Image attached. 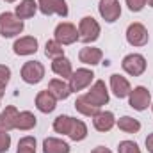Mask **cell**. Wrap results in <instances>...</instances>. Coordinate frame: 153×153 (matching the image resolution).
Returning a JSON list of instances; mask_svg holds the SVG:
<instances>
[{
	"label": "cell",
	"mask_w": 153,
	"mask_h": 153,
	"mask_svg": "<svg viewBox=\"0 0 153 153\" xmlns=\"http://www.w3.org/2000/svg\"><path fill=\"white\" fill-rule=\"evenodd\" d=\"M111 89H112V93H114L117 98H126L130 94V91H132L130 82L125 76L117 75V73L111 75Z\"/></svg>",
	"instance_id": "13"
},
{
	"label": "cell",
	"mask_w": 153,
	"mask_h": 153,
	"mask_svg": "<svg viewBox=\"0 0 153 153\" xmlns=\"http://www.w3.org/2000/svg\"><path fill=\"white\" fill-rule=\"evenodd\" d=\"M43 153H70V144L61 139L48 137L43 141Z\"/></svg>",
	"instance_id": "19"
},
{
	"label": "cell",
	"mask_w": 153,
	"mask_h": 153,
	"mask_svg": "<svg viewBox=\"0 0 153 153\" xmlns=\"http://www.w3.org/2000/svg\"><path fill=\"white\" fill-rule=\"evenodd\" d=\"M93 125L98 132H109L116 125V119L112 112H98L93 117Z\"/></svg>",
	"instance_id": "17"
},
{
	"label": "cell",
	"mask_w": 153,
	"mask_h": 153,
	"mask_svg": "<svg viewBox=\"0 0 153 153\" xmlns=\"http://www.w3.org/2000/svg\"><path fill=\"white\" fill-rule=\"evenodd\" d=\"M126 41L132 46H144L148 43V30L143 23H130L126 29Z\"/></svg>",
	"instance_id": "10"
},
{
	"label": "cell",
	"mask_w": 153,
	"mask_h": 153,
	"mask_svg": "<svg viewBox=\"0 0 153 153\" xmlns=\"http://www.w3.org/2000/svg\"><path fill=\"white\" fill-rule=\"evenodd\" d=\"M45 76V66L39 61H29L22 68V78L27 84H39Z\"/></svg>",
	"instance_id": "6"
},
{
	"label": "cell",
	"mask_w": 153,
	"mask_h": 153,
	"mask_svg": "<svg viewBox=\"0 0 153 153\" xmlns=\"http://www.w3.org/2000/svg\"><path fill=\"white\" fill-rule=\"evenodd\" d=\"M126 5H128V9H130L132 13H139V11L144 9L146 0H126Z\"/></svg>",
	"instance_id": "32"
},
{
	"label": "cell",
	"mask_w": 153,
	"mask_h": 153,
	"mask_svg": "<svg viewBox=\"0 0 153 153\" xmlns=\"http://www.w3.org/2000/svg\"><path fill=\"white\" fill-rule=\"evenodd\" d=\"M75 109L80 112V114L87 116V117H94V116L100 112V107H96V105H93V103H89L84 96H80V98H76L75 102Z\"/></svg>",
	"instance_id": "24"
},
{
	"label": "cell",
	"mask_w": 153,
	"mask_h": 153,
	"mask_svg": "<svg viewBox=\"0 0 153 153\" xmlns=\"http://www.w3.org/2000/svg\"><path fill=\"white\" fill-rule=\"evenodd\" d=\"M98 11H100L102 18L107 23H114L121 16V5H119L117 0H102L100 5H98Z\"/></svg>",
	"instance_id": "11"
},
{
	"label": "cell",
	"mask_w": 153,
	"mask_h": 153,
	"mask_svg": "<svg viewBox=\"0 0 153 153\" xmlns=\"http://www.w3.org/2000/svg\"><path fill=\"white\" fill-rule=\"evenodd\" d=\"M91 153H112V152H111V150H107L105 146H98V148H94Z\"/></svg>",
	"instance_id": "34"
},
{
	"label": "cell",
	"mask_w": 153,
	"mask_h": 153,
	"mask_svg": "<svg viewBox=\"0 0 153 153\" xmlns=\"http://www.w3.org/2000/svg\"><path fill=\"white\" fill-rule=\"evenodd\" d=\"M68 137L71 141H84L87 137V126H85V123L73 117V123H71V128H70Z\"/></svg>",
	"instance_id": "23"
},
{
	"label": "cell",
	"mask_w": 153,
	"mask_h": 153,
	"mask_svg": "<svg viewBox=\"0 0 153 153\" xmlns=\"http://www.w3.org/2000/svg\"><path fill=\"white\" fill-rule=\"evenodd\" d=\"M48 91L53 94L55 100H66V98L71 94V87H70V84H66L62 78H53V80H50V84H48Z\"/></svg>",
	"instance_id": "15"
},
{
	"label": "cell",
	"mask_w": 153,
	"mask_h": 153,
	"mask_svg": "<svg viewBox=\"0 0 153 153\" xmlns=\"http://www.w3.org/2000/svg\"><path fill=\"white\" fill-rule=\"evenodd\" d=\"M117 152L119 153H141V150H139V146L134 141H121L119 146H117Z\"/></svg>",
	"instance_id": "29"
},
{
	"label": "cell",
	"mask_w": 153,
	"mask_h": 153,
	"mask_svg": "<svg viewBox=\"0 0 153 153\" xmlns=\"http://www.w3.org/2000/svg\"><path fill=\"white\" fill-rule=\"evenodd\" d=\"M11 146V135L5 130H0V153H5Z\"/></svg>",
	"instance_id": "31"
},
{
	"label": "cell",
	"mask_w": 153,
	"mask_h": 153,
	"mask_svg": "<svg viewBox=\"0 0 153 153\" xmlns=\"http://www.w3.org/2000/svg\"><path fill=\"white\" fill-rule=\"evenodd\" d=\"M52 70H53L55 75L62 76V78H70L71 73H73V70H71V61L66 59L64 55L53 59V62H52Z\"/></svg>",
	"instance_id": "21"
},
{
	"label": "cell",
	"mask_w": 153,
	"mask_h": 153,
	"mask_svg": "<svg viewBox=\"0 0 153 153\" xmlns=\"http://www.w3.org/2000/svg\"><path fill=\"white\" fill-rule=\"evenodd\" d=\"M4 2H7V4H13V2H16V0H4Z\"/></svg>",
	"instance_id": "36"
},
{
	"label": "cell",
	"mask_w": 153,
	"mask_h": 153,
	"mask_svg": "<svg viewBox=\"0 0 153 153\" xmlns=\"http://www.w3.org/2000/svg\"><path fill=\"white\" fill-rule=\"evenodd\" d=\"M100 38V25L93 16H85L78 23V39L82 43H93Z\"/></svg>",
	"instance_id": "2"
},
{
	"label": "cell",
	"mask_w": 153,
	"mask_h": 153,
	"mask_svg": "<svg viewBox=\"0 0 153 153\" xmlns=\"http://www.w3.org/2000/svg\"><path fill=\"white\" fill-rule=\"evenodd\" d=\"M146 148H148L150 153H153V134H150V135L146 137Z\"/></svg>",
	"instance_id": "33"
},
{
	"label": "cell",
	"mask_w": 153,
	"mask_h": 153,
	"mask_svg": "<svg viewBox=\"0 0 153 153\" xmlns=\"http://www.w3.org/2000/svg\"><path fill=\"white\" fill-rule=\"evenodd\" d=\"M130 107L135 109V111H146L148 105L152 103V94L146 87L143 85H137L130 91Z\"/></svg>",
	"instance_id": "7"
},
{
	"label": "cell",
	"mask_w": 153,
	"mask_h": 153,
	"mask_svg": "<svg viewBox=\"0 0 153 153\" xmlns=\"http://www.w3.org/2000/svg\"><path fill=\"white\" fill-rule=\"evenodd\" d=\"M94 78V73L87 68H78L76 71L71 73L70 76V87H71V93H76V91H82L85 89Z\"/></svg>",
	"instance_id": "8"
},
{
	"label": "cell",
	"mask_w": 153,
	"mask_h": 153,
	"mask_svg": "<svg viewBox=\"0 0 153 153\" xmlns=\"http://www.w3.org/2000/svg\"><path fill=\"white\" fill-rule=\"evenodd\" d=\"M38 7L39 11L46 16L50 14H59L62 18L68 16V5L66 0H38Z\"/></svg>",
	"instance_id": "9"
},
{
	"label": "cell",
	"mask_w": 153,
	"mask_h": 153,
	"mask_svg": "<svg viewBox=\"0 0 153 153\" xmlns=\"http://www.w3.org/2000/svg\"><path fill=\"white\" fill-rule=\"evenodd\" d=\"M36 116L29 111H23V112H18V117H16V125L14 128L18 130H32L36 126Z\"/></svg>",
	"instance_id": "22"
},
{
	"label": "cell",
	"mask_w": 153,
	"mask_h": 153,
	"mask_svg": "<svg viewBox=\"0 0 153 153\" xmlns=\"http://www.w3.org/2000/svg\"><path fill=\"white\" fill-rule=\"evenodd\" d=\"M13 50H14L16 55H32V53L38 52V39L32 38V36L16 39L14 45H13Z\"/></svg>",
	"instance_id": "12"
},
{
	"label": "cell",
	"mask_w": 153,
	"mask_h": 153,
	"mask_svg": "<svg viewBox=\"0 0 153 153\" xmlns=\"http://www.w3.org/2000/svg\"><path fill=\"white\" fill-rule=\"evenodd\" d=\"M117 126H119V130H123V132H126V134H135V132L141 130V123H139L137 119L130 117V116H123V117H119Z\"/></svg>",
	"instance_id": "25"
},
{
	"label": "cell",
	"mask_w": 153,
	"mask_h": 153,
	"mask_svg": "<svg viewBox=\"0 0 153 153\" xmlns=\"http://www.w3.org/2000/svg\"><path fill=\"white\" fill-rule=\"evenodd\" d=\"M11 80V70L4 64H0V89H5V85Z\"/></svg>",
	"instance_id": "30"
},
{
	"label": "cell",
	"mask_w": 153,
	"mask_h": 153,
	"mask_svg": "<svg viewBox=\"0 0 153 153\" xmlns=\"http://www.w3.org/2000/svg\"><path fill=\"white\" fill-rule=\"evenodd\" d=\"M16 117H18L16 107H13V105L5 107V111L0 112V130H5V132L13 130L16 125Z\"/></svg>",
	"instance_id": "18"
},
{
	"label": "cell",
	"mask_w": 153,
	"mask_h": 153,
	"mask_svg": "<svg viewBox=\"0 0 153 153\" xmlns=\"http://www.w3.org/2000/svg\"><path fill=\"white\" fill-rule=\"evenodd\" d=\"M102 57H103L102 50H100V48H94V46H85V48H82L80 53H78L80 62L89 64V66H96V64H100Z\"/></svg>",
	"instance_id": "16"
},
{
	"label": "cell",
	"mask_w": 153,
	"mask_h": 153,
	"mask_svg": "<svg viewBox=\"0 0 153 153\" xmlns=\"http://www.w3.org/2000/svg\"><path fill=\"white\" fill-rule=\"evenodd\" d=\"M36 107H38L41 112H45V114L53 112L55 107H57V100L53 98V94L48 89L46 91H41V93H38V96H36Z\"/></svg>",
	"instance_id": "14"
},
{
	"label": "cell",
	"mask_w": 153,
	"mask_h": 153,
	"mask_svg": "<svg viewBox=\"0 0 153 153\" xmlns=\"http://www.w3.org/2000/svg\"><path fill=\"white\" fill-rule=\"evenodd\" d=\"M152 111H153V105H152Z\"/></svg>",
	"instance_id": "38"
},
{
	"label": "cell",
	"mask_w": 153,
	"mask_h": 153,
	"mask_svg": "<svg viewBox=\"0 0 153 153\" xmlns=\"http://www.w3.org/2000/svg\"><path fill=\"white\" fill-rule=\"evenodd\" d=\"M16 153H36V139L27 135V137H22L20 143H18V150Z\"/></svg>",
	"instance_id": "28"
},
{
	"label": "cell",
	"mask_w": 153,
	"mask_h": 153,
	"mask_svg": "<svg viewBox=\"0 0 153 153\" xmlns=\"http://www.w3.org/2000/svg\"><path fill=\"white\" fill-rule=\"evenodd\" d=\"M45 53H46V57H50V59H57V57H62V55H64V48H62V45H61L59 41L52 39V41L46 43Z\"/></svg>",
	"instance_id": "27"
},
{
	"label": "cell",
	"mask_w": 153,
	"mask_h": 153,
	"mask_svg": "<svg viewBox=\"0 0 153 153\" xmlns=\"http://www.w3.org/2000/svg\"><path fill=\"white\" fill-rule=\"evenodd\" d=\"M23 20H20L14 13H2L0 14V36L2 38H14L22 34Z\"/></svg>",
	"instance_id": "1"
},
{
	"label": "cell",
	"mask_w": 153,
	"mask_h": 153,
	"mask_svg": "<svg viewBox=\"0 0 153 153\" xmlns=\"http://www.w3.org/2000/svg\"><path fill=\"white\" fill-rule=\"evenodd\" d=\"M2 96H4V89H0V98H2Z\"/></svg>",
	"instance_id": "37"
},
{
	"label": "cell",
	"mask_w": 153,
	"mask_h": 153,
	"mask_svg": "<svg viewBox=\"0 0 153 153\" xmlns=\"http://www.w3.org/2000/svg\"><path fill=\"white\" fill-rule=\"evenodd\" d=\"M36 11H38V2H34V0H22L16 5V13L14 14L20 20H29V18H32L36 14Z\"/></svg>",
	"instance_id": "20"
},
{
	"label": "cell",
	"mask_w": 153,
	"mask_h": 153,
	"mask_svg": "<svg viewBox=\"0 0 153 153\" xmlns=\"http://www.w3.org/2000/svg\"><path fill=\"white\" fill-rule=\"evenodd\" d=\"M55 41H59L62 46L64 45H73L75 41H78V29L70 22H62L55 27Z\"/></svg>",
	"instance_id": "3"
},
{
	"label": "cell",
	"mask_w": 153,
	"mask_h": 153,
	"mask_svg": "<svg viewBox=\"0 0 153 153\" xmlns=\"http://www.w3.org/2000/svg\"><path fill=\"white\" fill-rule=\"evenodd\" d=\"M121 66H123V70H125L128 75L139 76L146 71V59H144L141 53H130V55H126V57L123 59Z\"/></svg>",
	"instance_id": "5"
},
{
	"label": "cell",
	"mask_w": 153,
	"mask_h": 153,
	"mask_svg": "<svg viewBox=\"0 0 153 153\" xmlns=\"http://www.w3.org/2000/svg\"><path fill=\"white\" fill-rule=\"evenodd\" d=\"M146 4H148L150 7H153V0H146Z\"/></svg>",
	"instance_id": "35"
},
{
	"label": "cell",
	"mask_w": 153,
	"mask_h": 153,
	"mask_svg": "<svg viewBox=\"0 0 153 153\" xmlns=\"http://www.w3.org/2000/svg\"><path fill=\"white\" fill-rule=\"evenodd\" d=\"M71 123H73V117H70V116H59L53 121V130L57 134L68 135L70 134V128H71Z\"/></svg>",
	"instance_id": "26"
},
{
	"label": "cell",
	"mask_w": 153,
	"mask_h": 153,
	"mask_svg": "<svg viewBox=\"0 0 153 153\" xmlns=\"http://www.w3.org/2000/svg\"><path fill=\"white\" fill-rule=\"evenodd\" d=\"M89 103L96 105V107H102V105H107L109 103V91H107V85L103 80H96L91 87V91L84 96Z\"/></svg>",
	"instance_id": "4"
}]
</instances>
